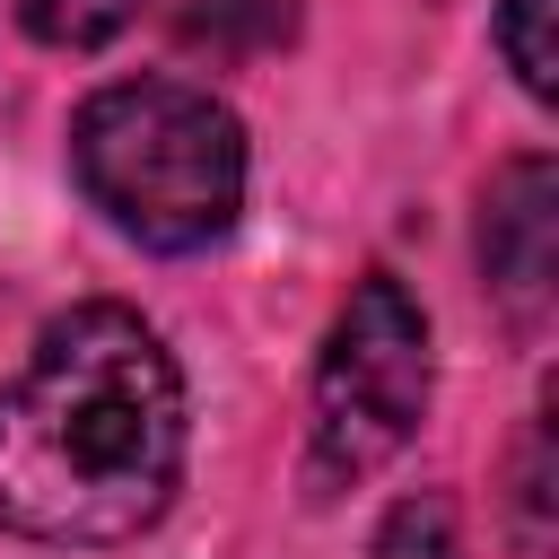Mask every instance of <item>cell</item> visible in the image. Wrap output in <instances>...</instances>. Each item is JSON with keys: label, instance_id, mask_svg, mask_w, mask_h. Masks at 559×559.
<instances>
[{"label": "cell", "instance_id": "obj_6", "mask_svg": "<svg viewBox=\"0 0 559 559\" xmlns=\"http://www.w3.org/2000/svg\"><path fill=\"white\" fill-rule=\"evenodd\" d=\"M17 17L52 52H96V44H114L140 17V0H17Z\"/></svg>", "mask_w": 559, "mask_h": 559}, {"label": "cell", "instance_id": "obj_8", "mask_svg": "<svg viewBox=\"0 0 559 559\" xmlns=\"http://www.w3.org/2000/svg\"><path fill=\"white\" fill-rule=\"evenodd\" d=\"M376 559H463L454 550V507L445 498H402L376 533Z\"/></svg>", "mask_w": 559, "mask_h": 559}, {"label": "cell", "instance_id": "obj_7", "mask_svg": "<svg viewBox=\"0 0 559 559\" xmlns=\"http://www.w3.org/2000/svg\"><path fill=\"white\" fill-rule=\"evenodd\" d=\"M498 52L524 96H550V0H498Z\"/></svg>", "mask_w": 559, "mask_h": 559}, {"label": "cell", "instance_id": "obj_2", "mask_svg": "<svg viewBox=\"0 0 559 559\" xmlns=\"http://www.w3.org/2000/svg\"><path fill=\"white\" fill-rule=\"evenodd\" d=\"M79 192L148 253H201L245 210V131L192 79H114L70 122Z\"/></svg>", "mask_w": 559, "mask_h": 559}, {"label": "cell", "instance_id": "obj_3", "mask_svg": "<svg viewBox=\"0 0 559 559\" xmlns=\"http://www.w3.org/2000/svg\"><path fill=\"white\" fill-rule=\"evenodd\" d=\"M419 411H428V314L393 271H376L349 288V306L332 314V341L314 358V411H306L314 489H341V480H367L376 463H393L411 445Z\"/></svg>", "mask_w": 559, "mask_h": 559}, {"label": "cell", "instance_id": "obj_4", "mask_svg": "<svg viewBox=\"0 0 559 559\" xmlns=\"http://www.w3.org/2000/svg\"><path fill=\"white\" fill-rule=\"evenodd\" d=\"M480 271L507 297V314H542L559 280V175L550 157H515L480 201Z\"/></svg>", "mask_w": 559, "mask_h": 559}, {"label": "cell", "instance_id": "obj_5", "mask_svg": "<svg viewBox=\"0 0 559 559\" xmlns=\"http://www.w3.org/2000/svg\"><path fill=\"white\" fill-rule=\"evenodd\" d=\"M183 44H210V52H262L288 35V0H183Z\"/></svg>", "mask_w": 559, "mask_h": 559}, {"label": "cell", "instance_id": "obj_1", "mask_svg": "<svg viewBox=\"0 0 559 559\" xmlns=\"http://www.w3.org/2000/svg\"><path fill=\"white\" fill-rule=\"evenodd\" d=\"M183 480V376L131 306H70L0 384V524L52 550L140 542Z\"/></svg>", "mask_w": 559, "mask_h": 559}]
</instances>
